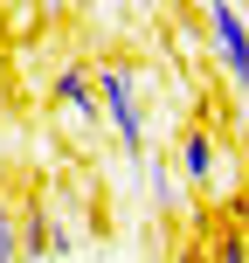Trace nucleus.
I'll use <instances>...</instances> for the list:
<instances>
[{
	"mask_svg": "<svg viewBox=\"0 0 249 263\" xmlns=\"http://www.w3.org/2000/svg\"><path fill=\"white\" fill-rule=\"evenodd\" d=\"M90 97H97V118L118 132V145L131 159H145V118H139V83H131L125 63H104L90 77Z\"/></svg>",
	"mask_w": 249,
	"mask_h": 263,
	"instance_id": "obj_1",
	"label": "nucleus"
},
{
	"mask_svg": "<svg viewBox=\"0 0 249 263\" xmlns=\"http://www.w3.org/2000/svg\"><path fill=\"white\" fill-rule=\"evenodd\" d=\"M208 49L222 63V77L236 90H249V14L236 0H208Z\"/></svg>",
	"mask_w": 249,
	"mask_h": 263,
	"instance_id": "obj_2",
	"label": "nucleus"
},
{
	"mask_svg": "<svg viewBox=\"0 0 249 263\" xmlns=\"http://www.w3.org/2000/svg\"><path fill=\"white\" fill-rule=\"evenodd\" d=\"M55 104H63L69 118L97 125V97H90V77H83V69H55Z\"/></svg>",
	"mask_w": 249,
	"mask_h": 263,
	"instance_id": "obj_3",
	"label": "nucleus"
},
{
	"mask_svg": "<svg viewBox=\"0 0 249 263\" xmlns=\"http://www.w3.org/2000/svg\"><path fill=\"white\" fill-rule=\"evenodd\" d=\"M180 173H187L194 187L215 180V139H208V132H187V139H180Z\"/></svg>",
	"mask_w": 249,
	"mask_h": 263,
	"instance_id": "obj_4",
	"label": "nucleus"
},
{
	"mask_svg": "<svg viewBox=\"0 0 249 263\" xmlns=\"http://www.w3.org/2000/svg\"><path fill=\"white\" fill-rule=\"evenodd\" d=\"M208 263H249V229H236V222H228L222 236H215V250H208Z\"/></svg>",
	"mask_w": 249,
	"mask_h": 263,
	"instance_id": "obj_5",
	"label": "nucleus"
},
{
	"mask_svg": "<svg viewBox=\"0 0 249 263\" xmlns=\"http://www.w3.org/2000/svg\"><path fill=\"white\" fill-rule=\"evenodd\" d=\"M0 263H21V229H14V208L0 201Z\"/></svg>",
	"mask_w": 249,
	"mask_h": 263,
	"instance_id": "obj_6",
	"label": "nucleus"
},
{
	"mask_svg": "<svg viewBox=\"0 0 249 263\" xmlns=\"http://www.w3.org/2000/svg\"><path fill=\"white\" fill-rule=\"evenodd\" d=\"M152 201H159V215L180 208V187H173V173H166V166H152Z\"/></svg>",
	"mask_w": 249,
	"mask_h": 263,
	"instance_id": "obj_7",
	"label": "nucleus"
},
{
	"mask_svg": "<svg viewBox=\"0 0 249 263\" xmlns=\"http://www.w3.org/2000/svg\"><path fill=\"white\" fill-rule=\"evenodd\" d=\"M42 7H49V14H69V7H76V0H42Z\"/></svg>",
	"mask_w": 249,
	"mask_h": 263,
	"instance_id": "obj_8",
	"label": "nucleus"
}]
</instances>
